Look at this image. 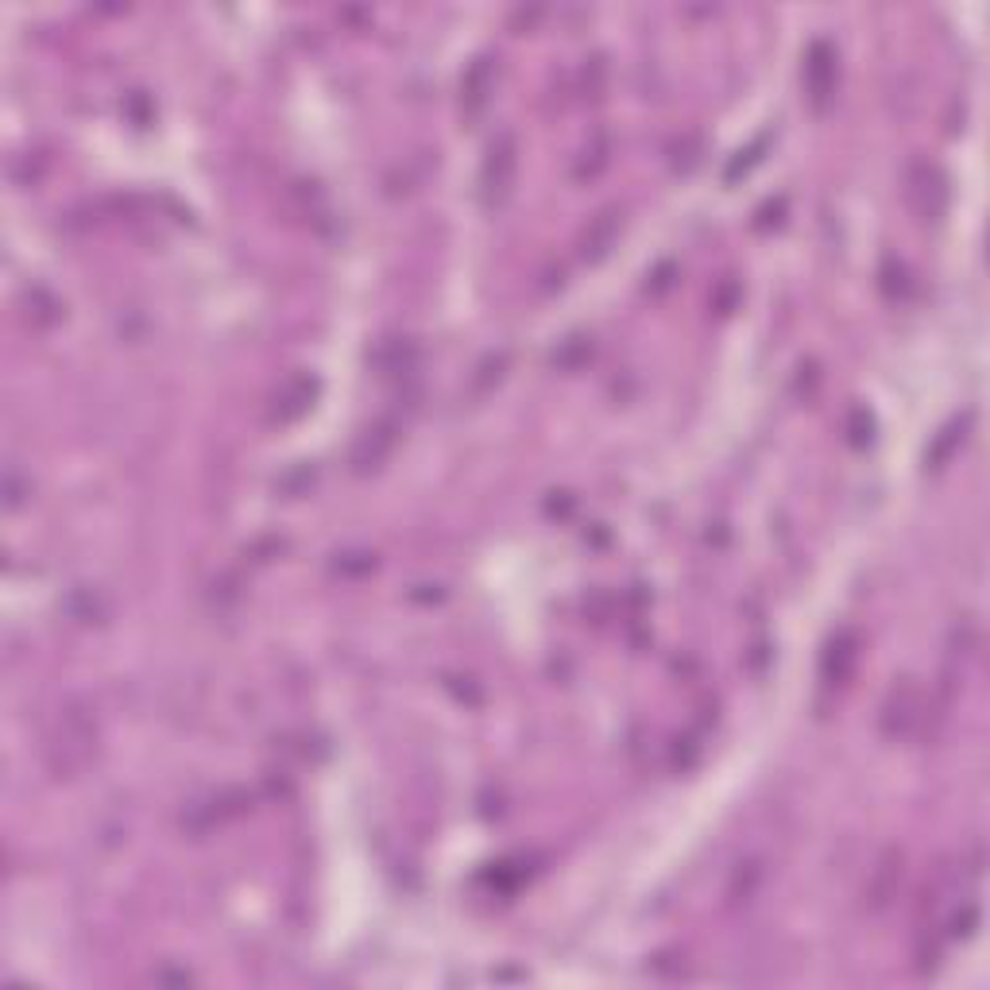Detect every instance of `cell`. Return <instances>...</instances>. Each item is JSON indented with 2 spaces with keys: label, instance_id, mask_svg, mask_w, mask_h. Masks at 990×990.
Instances as JSON below:
<instances>
[{
  "label": "cell",
  "instance_id": "6da1fadb",
  "mask_svg": "<svg viewBox=\"0 0 990 990\" xmlns=\"http://www.w3.org/2000/svg\"><path fill=\"white\" fill-rule=\"evenodd\" d=\"M97 755V716L89 712L82 697H70L59 704L55 724L47 731V747H43V762L51 770V778H78Z\"/></svg>",
  "mask_w": 990,
  "mask_h": 990
},
{
  "label": "cell",
  "instance_id": "7a4b0ae2",
  "mask_svg": "<svg viewBox=\"0 0 990 990\" xmlns=\"http://www.w3.org/2000/svg\"><path fill=\"white\" fill-rule=\"evenodd\" d=\"M515 171H519V147L511 136H499L492 147H488V159L480 167V186H484V202L488 205H503L507 194H511V182H515Z\"/></svg>",
  "mask_w": 990,
  "mask_h": 990
},
{
  "label": "cell",
  "instance_id": "3957f363",
  "mask_svg": "<svg viewBox=\"0 0 990 990\" xmlns=\"http://www.w3.org/2000/svg\"><path fill=\"white\" fill-rule=\"evenodd\" d=\"M805 93H809V105L816 113H824L832 93H836V51L824 39H816L805 55Z\"/></svg>",
  "mask_w": 990,
  "mask_h": 990
},
{
  "label": "cell",
  "instance_id": "277c9868",
  "mask_svg": "<svg viewBox=\"0 0 990 990\" xmlns=\"http://www.w3.org/2000/svg\"><path fill=\"white\" fill-rule=\"evenodd\" d=\"M855 662H859V635L844 627V631H836L828 646H824V654H820V677H824V689H840L847 685V677L855 673Z\"/></svg>",
  "mask_w": 990,
  "mask_h": 990
},
{
  "label": "cell",
  "instance_id": "5b68a950",
  "mask_svg": "<svg viewBox=\"0 0 990 990\" xmlns=\"http://www.w3.org/2000/svg\"><path fill=\"white\" fill-rule=\"evenodd\" d=\"M944 198H948V190H944L940 171L929 167V163H917L909 171V202L917 205V213L921 217H936L944 209Z\"/></svg>",
  "mask_w": 990,
  "mask_h": 990
},
{
  "label": "cell",
  "instance_id": "8992f818",
  "mask_svg": "<svg viewBox=\"0 0 990 990\" xmlns=\"http://www.w3.org/2000/svg\"><path fill=\"white\" fill-rule=\"evenodd\" d=\"M898 882H902V855L898 851H886L871 878V905L882 909V905L898 894Z\"/></svg>",
  "mask_w": 990,
  "mask_h": 990
},
{
  "label": "cell",
  "instance_id": "52a82bcc",
  "mask_svg": "<svg viewBox=\"0 0 990 990\" xmlns=\"http://www.w3.org/2000/svg\"><path fill=\"white\" fill-rule=\"evenodd\" d=\"M391 445H395V437H391V430H383V426H376V430H368V434L360 437V445H356V453H352V465H356V472H368V468H376L387 453H391Z\"/></svg>",
  "mask_w": 990,
  "mask_h": 990
},
{
  "label": "cell",
  "instance_id": "ba28073f",
  "mask_svg": "<svg viewBox=\"0 0 990 990\" xmlns=\"http://www.w3.org/2000/svg\"><path fill=\"white\" fill-rule=\"evenodd\" d=\"M615 233H619L615 213H600V217L588 225V233H584V256H588V260H600V256L615 244Z\"/></svg>",
  "mask_w": 990,
  "mask_h": 990
},
{
  "label": "cell",
  "instance_id": "9c48e42d",
  "mask_svg": "<svg viewBox=\"0 0 990 990\" xmlns=\"http://www.w3.org/2000/svg\"><path fill=\"white\" fill-rule=\"evenodd\" d=\"M488 89H492V66H488V59H476V66L468 70V78H465V105L472 117L484 109Z\"/></svg>",
  "mask_w": 990,
  "mask_h": 990
},
{
  "label": "cell",
  "instance_id": "30bf717a",
  "mask_svg": "<svg viewBox=\"0 0 990 990\" xmlns=\"http://www.w3.org/2000/svg\"><path fill=\"white\" fill-rule=\"evenodd\" d=\"M310 395H314V379H291L287 391H283V403L287 407L279 410V418H298L306 410V403H310Z\"/></svg>",
  "mask_w": 990,
  "mask_h": 990
},
{
  "label": "cell",
  "instance_id": "8fae6325",
  "mask_svg": "<svg viewBox=\"0 0 990 990\" xmlns=\"http://www.w3.org/2000/svg\"><path fill=\"white\" fill-rule=\"evenodd\" d=\"M758 878H762V871H758L755 863H739V871H735V882H731V898H735V902H747V898L755 894Z\"/></svg>",
  "mask_w": 990,
  "mask_h": 990
}]
</instances>
